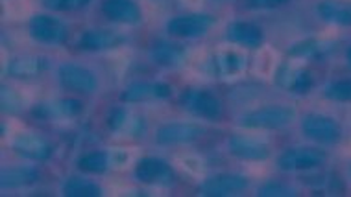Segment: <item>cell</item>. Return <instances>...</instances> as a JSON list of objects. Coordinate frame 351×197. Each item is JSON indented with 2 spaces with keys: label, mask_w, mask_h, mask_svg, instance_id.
Listing matches in <instances>:
<instances>
[{
  "label": "cell",
  "mask_w": 351,
  "mask_h": 197,
  "mask_svg": "<svg viewBox=\"0 0 351 197\" xmlns=\"http://www.w3.org/2000/svg\"><path fill=\"white\" fill-rule=\"evenodd\" d=\"M294 118H296V111L289 105H270L246 114L241 120V126L250 129H281L292 124Z\"/></svg>",
  "instance_id": "1"
},
{
  "label": "cell",
  "mask_w": 351,
  "mask_h": 197,
  "mask_svg": "<svg viewBox=\"0 0 351 197\" xmlns=\"http://www.w3.org/2000/svg\"><path fill=\"white\" fill-rule=\"evenodd\" d=\"M302 131L307 138L322 144L339 142L342 137V127L337 124V120L324 114H307L302 120Z\"/></svg>",
  "instance_id": "2"
},
{
  "label": "cell",
  "mask_w": 351,
  "mask_h": 197,
  "mask_svg": "<svg viewBox=\"0 0 351 197\" xmlns=\"http://www.w3.org/2000/svg\"><path fill=\"white\" fill-rule=\"evenodd\" d=\"M326 159V153L318 148H292L279 157L278 164L285 172H300L322 166Z\"/></svg>",
  "instance_id": "3"
},
{
  "label": "cell",
  "mask_w": 351,
  "mask_h": 197,
  "mask_svg": "<svg viewBox=\"0 0 351 197\" xmlns=\"http://www.w3.org/2000/svg\"><path fill=\"white\" fill-rule=\"evenodd\" d=\"M60 81L65 89L76 90V92H95L98 87V79L95 72L85 68L76 63H65L60 66Z\"/></svg>",
  "instance_id": "4"
},
{
  "label": "cell",
  "mask_w": 351,
  "mask_h": 197,
  "mask_svg": "<svg viewBox=\"0 0 351 197\" xmlns=\"http://www.w3.org/2000/svg\"><path fill=\"white\" fill-rule=\"evenodd\" d=\"M250 185L248 177L237 174H220L209 179L202 185V194L207 197H228L235 196L239 192L246 190Z\"/></svg>",
  "instance_id": "5"
},
{
  "label": "cell",
  "mask_w": 351,
  "mask_h": 197,
  "mask_svg": "<svg viewBox=\"0 0 351 197\" xmlns=\"http://www.w3.org/2000/svg\"><path fill=\"white\" fill-rule=\"evenodd\" d=\"M211 17L193 13V15H180V17L170 18L169 24H167V30H169L170 36L191 39V37L204 36L211 28Z\"/></svg>",
  "instance_id": "6"
},
{
  "label": "cell",
  "mask_w": 351,
  "mask_h": 197,
  "mask_svg": "<svg viewBox=\"0 0 351 197\" xmlns=\"http://www.w3.org/2000/svg\"><path fill=\"white\" fill-rule=\"evenodd\" d=\"M30 36L43 44H58L65 39V26L60 18L36 15L30 21Z\"/></svg>",
  "instance_id": "7"
},
{
  "label": "cell",
  "mask_w": 351,
  "mask_h": 197,
  "mask_svg": "<svg viewBox=\"0 0 351 197\" xmlns=\"http://www.w3.org/2000/svg\"><path fill=\"white\" fill-rule=\"evenodd\" d=\"M204 135V127L198 124H189V122H174V124H165L158 129V142L165 146L172 144H187L194 142L196 138Z\"/></svg>",
  "instance_id": "8"
},
{
  "label": "cell",
  "mask_w": 351,
  "mask_h": 197,
  "mask_svg": "<svg viewBox=\"0 0 351 197\" xmlns=\"http://www.w3.org/2000/svg\"><path fill=\"white\" fill-rule=\"evenodd\" d=\"M12 146L17 153L28 157L32 161H47L50 157V146L45 138L37 137L34 133H21L13 138Z\"/></svg>",
  "instance_id": "9"
},
{
  "label": "cell",
  "mask_w": 351,
  "mask_h": 197,
  "mask_svg": "<svg viewBox=\"0 0 351 197\" xmlns=\"http://www.w3.org/2000/svg\"><path fill=\"white\" fill-rule=\"evenodd\" d=\"M167 96H170L169 85L158 83V81H137L122 92V102L137 103L154 100V98H167Z\"/></svg>",
  "instance_id": "10"
},
{
  "label": "cell",
  "mask_w": 351,
  "mask_h": 197,
  "mask_svg": "<svg viewBox=\"0 0 351 197\" xmlns=\"http://www.w3.org/2000/svg\"><path fill=\"white\" fill-rule=\"evenodd\" d=\"M278 83L283 87V89L291 90V92H296V94H305L309 92L315 79L311 76V72H307L305 68H300V66H291L285 65L278 74Z\"/></svg>",
  "instance_id": "11"
},
{
  "label": "cell",
  "mask_w": 351,
  "mask_h": 197,
  "mask_svg": "<svg viewBox=\"0 0 351 197\" xmlns=\"http://www.w3.org/2000/svg\"><path fill=\"white\" fill-rule=\"evenodd\" d=\"M102 13L111 21L122 24H137L141 21V8L134 0H104Z\"/></svg>",
  "instance_id": "12"
},
{
  "label": "cell",
  "mask_w": 351,
  "mask_h": 197,
  "mask_svg": "<svg viewBox=\"0 0 351 197\" xmlns=\"http://www.w3.org/2000/svg\"><path fill=\"white\" fill-rule=\"evenodd\" d=\"M230 151L231 155L239 157L243 161H265L270 155L267 144L248 137H231Z\"/></svg>",
  "instance_id": "13"
},
{
  "label": "cell",
  "mask_w": 351,
  "mask_h": 197,
  "mask_svg": "<svg viewBox=\"0 0 351 197\" xmlns=\"http://www.w3.org/2000/svg\"><path fill=\"white\" fill-rule=\"evenodd\" d=\"M316 13L326 23L337 24V26L351 24V2L348 0H320L316 6Z\"/></svg>",
  "instance_id": "14"
},
{
  "label": "cell",
  "mask_w": 351,
  "mask_h": 197,
  "mask_svg": "<svg viewBox=\"0 0 351 197\" xmlns=\"http://www.w3.org/2000/svg\"><path fill=\"white\" fill-rule=\"evenodd\" d=\"M228 39L235 44L248 48H259L265 41L263 30L252 23H233L228 26Z\"/></svg>",
  "instance_id": "15"
},
{
  "label": "cell",
  "mask_w": 351,
  "mask_h": 197,
  "mask_svg": "<svg viewBox=\"0 0 351 197\" xmlns=\"http://www.w3.org/2000/svg\"><path fill=\"white\" fill-rule=\"evenodd\" d=\"M124 42V37L121 34L111 30H89L84 34L80 47L87 50H109V48L121 47Z\"/></svg>",
  "instance_id": "16"
},
{
  "label": "cell",
  "mask_w": 351,
  "mask_h": 197,
  "mask_svg": "<svg viewBox=\"0 0 351 197\" xmlns=\"http://www.w3.org/2000/svg\"><path fill=\"white\" fill-rule=\"evenodd\" d=\"M189 103H191L189 107L193 109L198 116H204V118L215 120L222 113V105L218 102V98H215L209 92H194V94H191Z\"/></svg>",
  "instance_id": "17"
},
{
  "label": "cell",
  "mask_w": 351,
  "mask_h": 197,
  "mask_svg": "<svg viewBox=\"0 0 351 197\" xmlns=\"http://www.w3.org/2000/svg\"><path fill=\"white\" fill-rule=\"evenodd\" d=\"M135 177L141 183H158V181L169 177V166L159 159H143L135 168Z\"/></svg>",
  "instance_id": "18"
},
{
  "label": "cell",
  "mask_w": 351,
  "mask_h": 197,
  "mask_svg": "<svg viewBox=\"0 0 351 197\" xmlns=\"http://www.w3.org/2000/svg\"><path fill=\"white\" fill-rule=\"evenodd\" d=\"M37 181V172L32 166H19V168H10L2 172L0 183L4 188H19V186H26L36 183Z\"/></svg>",
  "instance_id": "19"
},
{
  "label": "cell",
  "mask_w": 351,
  "mask_h": 197,
  "mask_svg": "<svg viewBox=\"0 0 351 197\" xmlns=\"http://www.w3.org/2000/svg\"><path fill=\"white\" fill-rule=\"evenodd\" d=\"M43 66H45V63H43L41 57L26 55V57L13 60L10 66H8V72L13 78H34V76H37L43 70Z\"/></svg>",
  "instance_id": "20"
},
{
  "label": "cell",
  "mask_w": 351,
  "mask_h": 197,
  "mask_svg": "<svg viewBox=\"0 0 351 197\" xmlns=\"http://www.w3.org/2000/svg\"><path fill=\"white\" fill-rule=\"evenodd\" d=\"M63 196L67 197H98L102 196V188L93 181L84 177H71L63 185Z\"/></svg>",
  "instance_id": "21"
},
{
  "label": "cell",
  "mask_w": 351,
  "mask_h": 197,
  "mask_svg": "<svg viewBox=\"0 0 351 197\" xmlns=\"http://www.w3.org/2000/svg\"><path fill=\"white\" fill-rule=\"evenodd\" d=\"M152 57L156 63L165 66H176L182 65V61L185 60V50L176 44H158V47L152 50Z\"/></svg>",
  "instance_id": "22"
},
{
  "label": "cell",
  "mask_w": 351,
  "mask_h": 197,
  "mask_svg": "<svg viewBox=\"0 0 351 197\" xmlns=\"http://www.w3.org/2000/svg\"><path fill=\"white\" fill-rule=\"evenodd\" d=\"M37 111L47 116V118H69L78 114L80 103L74 100H61L58 103H43L41 107H37Z\"/></svg>",
  "instance_id": "23"
},
{
  "label": "cell",
  "mask_w": 351,
  "mask_h": 197,
  "mask_svg": "<svg viewBox=\"0 0 351 197\" xmlns=\"http://www.w3.org/2000/svg\"><path fill=\"white\" fill-rule=\"evenodd\" d=\"M111 129H113V131L137 135V133L143 129V122H141L139 118L132 116V114L128 113V111H124V109H117L115 114L111 116Z\"/></svg>",
  "instance_id": "24"
},
{
  "label": "cell",
  "mask_w": 351,
  "mask_h": 197,
  "mask_svg": "<svg viewBox=\"0 0 351 197\" xmlns=\"http://www.w3.org/2000/svg\"><path fill=\"white\" fill-rule=\"evenodd\" d=\"M78 168L87 174H102L108 168V155L104 151H93L87 153L78 161Z\"/></svg>",
  "instance_id": "25"
},
{
  "label": "cell",
  "mask_w": 351,
  "mask_h": 197,
  "mask_svg": "<svg viewBox=\"0 0 351 197\" xmlns=\"http://www.w3.org/2000/svg\"><path fill=\"white\" fill-rule=\"evenodd\" d=\"M326 96L331 102H351V79L335 81L326 89Z\"/></svg>",
  "instance_id": "26"
},
{
  "label": "cell",
  "mask_w": 351,
  "mask_h": 197,
  "mask_svg": "<svg viewBox=\"0 0 351 197\" xmlns=\"http://www.w3.org/2000/svg\"><path fill=\"white\" fill-rule=\"evenodd\" d=\"M257 196L261 197H292L296 196V192L294 188L289 185H285V183H267V185H263L259 188V194Z\"/></svg>",
  "instance_id": "27"
},
{
  "label": "cell",
  "mask_w": 351,
  "mask_h": 197,
  "mask_svg": "<svg viewBox=\"0 0 351 197\" xmlns=\"http://www.w3.org/2000/svg\"><path fill=\"white\" fill-rule=\"evenodd\" d=\"M324 44L320 41H315V39H309V41H303L300 44L291 50L292 57H300V60H305V57H313V55L320 54L324 50Z\"/></svg>",
  "instance_id": "28"
},
{
  "label": "cell",
  "mask_w": 351,
  "mask_h": 197,
  "mask_svg": "<svg viewBox=\"0 0 351 197\" xmlns=\"http://www.w3.org/2000/svg\"><path fill=\"white\" fill-rule=\"evenodd\" d=\"M243 66V57L235 52H228L218 57V68L222 74H235Z\"/></svg>",
  "instance_id": "29"
},
{
  "label": "cell",
  "mask_w": 351,
  "mask_h": 197,
  "mask_svg": "<svg viewBox=\"0 0 351 197\" xmlns=\"http://www.w3.org/2000/svg\"><path fill=\"white\" fill-rule=\"evenodd\" d=\"M2 109L6 111V113H19L21 109H23V100H21V96L12 89H2Z\"/></svg>",
  "instance_id": "30"
},
{
  "label": "cell",
  "mask_w": 351,
  "mask_h": 197,
  "mask_svg": "<svg viewBox=\"0 0 351 197\" xmlns=\"http://www.w3.org/2000/svg\"><path fill=\"white\" fill-rule=\"evenodd\" d=\"M91 0H56L54 8L58 10H65V12H74V10H82L89 4Z\"/></svg>",
  "instance_id": "31"
},
{
  "label": "cell",
  "mask_w": 351,
  "mask_h": 197,
  "mask_svg": "<svg viewBox=\"0 0 351 197\" xmlns=\"http://www.w3.org/2000/svg\"><path fill=\"white\" fill-rule=\"evenodd\" d=\"M250 2H252V6L261 8V10H272V8L285 6L291 0H250Z\"/></svg>",
  "instance_id": "32"
},
{
  "label": "cell",
  "mask_w": 351,
  "mask_h": 197,
  "mask_svg": "<svg viewBox=\"0 0 351 197\" xmlns=\"http://www.w3.org/2000/svg\"><path fill=\"white\" fill-rule=\"evenodd\" d=\"M346 61H348V65L351 66V48L346 52Z\"/></svg>",
  "instance_id": "33"
},
{
  "label": "cell",
  "mask_w": 351,
  "mask_h": 197,
  "mask_svg": "<svg viewBox=\"0 0 351 197\" xmlns=\"http://www.w3.org/2000/svg\"><path fill=\"white\" fill-rule=\"evenodd\" d=\"M350 172H351V166H350Z\"/></svg>",
  "instance_id": "34"
}]
</instances>
